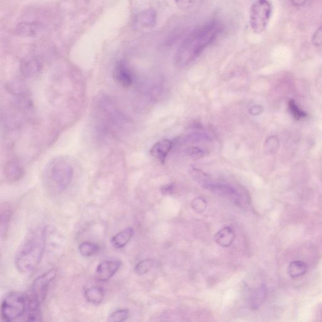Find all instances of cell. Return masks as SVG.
I'll list each match as a JSON object with an SVG mask.
<instances>
[{"label": "cell", "mask_w": 322, "mask_h": 322, "mask_svg": "<svg viewBox=\"0 0 322 322\" xmlns=\"http://www.w3.org/2000/svg\"><path fill=\"white\" fill-rule=\"evenodd\" d=\"M153 263L154 262L150 259H144V260L140 261L135 267V273L138 275H143V274L147 273L152 268Z\"/></svg>", "instance_id": "obj_20"}, {"label": "cell", "mask_w": 322, "mask_h": 322, "mask_svg": "<svg viewBox=\"0 0 322 322\" xmlns=\"http://www.w3.org/2000/svg\"><path fill=\"white\" fill-rule=\"evenodd\" d=\"M173 146V142L171 140L164 139L158 141L150 148V155L164 164Z\"/></svg>", "instance_id": "obj_10"}, {"label": "cell", "mask_w": 322, "mask_h": 322, "mask_svg": "<svg viewBox=\"0 0 322 322\" xmlns=\"http://www.w3.org/2000/svg\"><path fill=\"white\" fill-rule=\"evenodd\" d=\"M221 30L222 25L218 21L206 23L193 30L179 47L175 55L176 64L181 67L191 64L215 41Z\"/></svg>", "instance_id": "obj_1"}, {"label": "cell", "mask_w": 322, "mask_h": 322, "mask_svg": "<svg viewBox=\"0 0 322 322\" xmlns=\"http://www.w3.org/2000/svg\"><path fill=\"white\" fill-rule=\"evenodd\" d=\"M156 21V14L153 10H147L140 12L136 16L135 22L137 26L142 27H153Z\"/></svg>", "instance_id": "obj_13"}, {"label": "cell", "mask_w": 322, "mask_h": 322, "mask_svg": "<svg viewBox=\"0 0 322 322\" xmlns=\"http://www.w3.org/2000/svg\"><path fill=\"white\" fill-rule=\"evenodd\" d=\"M311 41L314 46L319 47L322 45V26L319 27L314 33Z\"/></svg>", "instance_id": "obj_26"}, {"label": "cell", "mask_w": 322, "mask_h": 322, "mask_svg": "<svg viewBox=\"0 0 322 322\" xmlns=\"http://www.w3.org/2000/svg\"><path fill=\"white\" fill-rule=\"evenodd\" d=\"M235 234L230 226H225L221 229L215 236V240L218 246L222 248L230 246L235 240Z\"/></svg>", "instance_id": "obj_11"}, {"label": "cell", "mask_w": 322, "mask_h": 322, "mask_svg": "<svg viewBox=\"0 0 322 322\" xmlns=\"http://www.w3.org/2000/svg\"><path fill=\"white\" fill-rule=\"evenodd\" d=\"M121 262L117 260H107L100 263L95 270V278L98 281L105 282L109 280L120 268Z\"/></svg>", "instance_id": "obj_7"}, {"label": "cell", "mask_w": 322, "mask_h": 322, "mask_svg": "<svg viewBox=\"0 0 322 322\" xmlns=\"http://www.w3.org/2000/svg\"><path fill=\"white\" fill-rule=\"evenodd\" d=\"M4 171L5 178L10 183L17 182L24 177L25 174L24 168L15 160L8 162Z\"/></svg>", "instance_id": "obj_9"}, {"label": "cell", "mask_w": 322, "mask_h": 322, "mask_svg": "<svg viewBox=\"0 0 322 322\" xmlns=\"http://www.w3.org/2000/svg\"><path fill=\"white\" fill-rule=\"evenodd\" d=\"M207 206L205 199L201 197L196 198L192 201V207L196 212L201 213L205 210Z\"/></svg>", "instance_id": "obj_25"}, {"label": "cell", "mask_w": 322, "mask_h": 322, "mask_svg": "<svg viewBox=\"0 0 322 322\" xmlns=\"http://www.w3.org/2000/svg\"><path fill=\"white\" fill-rule=\"evenodd\" d=\"M186 153H187L188 155H190L191 157L195 158V159H198V158L205 157L206 153L205 150L198 147H194V146L188 147L187 150H186Z\"/></svg>", "instance_id": "obj_24"}, {"label": "cell", "mask_w": 322, "mask_h": 322, "mask_svg": "<svg viewBox=\"0 0 322 322\" xmlns=\"http://www.w3.org/2000/svg\"><path fill=\"white\" fill-rule=\"evenodd\" d=\"M21 70L26 76H33L39 72L40 65L36 60L34 59H25L21 63Z\"/></svg>", "instance_id": "obj_17"}, {"label": "cell", "mask_w": 322, "mask_h": 322, "mask_svg": "<svg viewBox=\"0 0 322 322\" xmlns=\"http://www.w3.org/2000/svg\"><path fill=\"white\" fill-rule=\"evenodd\" d=\"M73 176L72 166L64 158H54L45 169V181L49 187L56 192L66 190L71 183Z\"/></svg>", "instance_id": "obj_3"}, {"label": "cell", "mask_w": 322, "mask_h": 322, "mask_svg": "<svg viewBox=\"0 0 322 322\" xmlns=\"http://www.w3.org/2000/svg\"><path fill=\"white\" fill-rule=\"evenodd\" d=\"M85 296L90 303L98 304L102 303L105 298V291L102 287H91L85 291Z\"/></svg>", "instance_id": "obj_14"}, {"label": "cell", "mask_w": 322, "mask_h": 322, "mask_svg": "<svg viewBox=\"0 0 322 322\" xmlns=\"http://www.w3.org/2000/svg\"><path fill=\"white\" fill-rule=\"evenodd\" d=\"M10 213L9 208H5L4 210H2L1 214V231L2 235H4L7 232L9 223L10 221Z\"/></svg>", "instance_id": "obj_23"}, {"label": "cell", "mask_w": 322, "mask_h": 322, "mask_svg": "<svg viewBox=\"0 0 322 322\" xmlns=\"http://www.w3.org/2000/svg\"><path fill=\"white\" fill-rule=\"evenodd\" d=\"M288 108L289 112H290L291 114L296 120H301L302 118H305L307 116L306 113L301 110L293 100L289 101Z\"/></svg>", "instance_id": "obj_22"}, {"label": "cell", "mask_w": 322, "mask_h": 322, "mask_svg": "<svg viewBox=\"0 0 322 322\" xmlns=\"http://www.w3.org/2000/svg\"><path fill=\"white\" fill-rule=\"evenodd\" d=\"M188 142L196 143L200 142L201 140H205L208 139V137H206L205 135L200 134V133H197V134H193L189 136L187 138Z\"/></svg>", "instance_id": "obj_28"}, {"label": "cell", "mask_w": 322, "mask_h": 322, "mask_svg": "<svg viewBox=\"0 0 322 322\" xmlns=\"http://www.w3.org/2000/svg\"><path fill=\"white\" fill-rule=\"evenodd\" d=\"M134 233V230L131 227L124 229L117 233L111 239V244L113 248L117 249H122L129 243Z\"/></svg>", "instance_id": "obj_12"}, {"label": "cell", "mask_w": 322, "mask_h": 322, "mask_svg": "<svg viewBox=\"0 0 322 322\" xmlns=\"http://www.w3.org/2000/svg\"><path fill=\"white\" fill-rule=\"evenodd\" d=\"M173 188V186L168 185V186H166V187L164 188V189H163V193H169L170 192V191L171 190H172Z\"/></svg>", "instance_id": "obj_31"}, {"label": "cell", "mask_w": 322, "mask_h": 322, "mask_svg": "<svg viewBox=\"0 0 322 322\" xmlns=\"http://www.w3.org/2000/svg\"><path fill=\"white\" fill-rule=\"evenodd\" d=\"M273 7L269 0H256L249 12V22L252 30L257 34L265 31L270 21Z\"/></svg>", "instance_id": "obj_5"}, {"label": "cell", "mask_w": 322, "mask_h": 322, "mask_svg": "<svg viewBox=\"0 0 322 322\" xmlns=\"http://www.w3.org/2000/svg\"><path fill=\"white\" fill-rule=\"evenodd\" d=\"M307 270L308 267L303 261H294L289 264L288 273L291 278H296L304 276L307 273Z\"/></svg>", "instance_id": "obj_15"}, {"label": "cell", "mask_w": 322, "mask_h": 322, "mask_svg": "<svg viewBox=\"0 0 322 322\" xmlns=\"http://www.w3.org/2000/svg\"><path fill=\"white\" fill-rule=\"evenodd\" d=\"M266 145L268 149L273 151L278 147V140L276 137H271L266 141Z\"/></svg>", "instance_id": "obj_27"}, {"label": "cell", "mask_w": 322, "mask_h": 322, "mask_svg": "<svg viewBox=\"0 0 322 322\" xmlns=\"http://www.w3.org/2000/svg\"><path fill=\"white\" fill-rule=\"evenodd\" d=\"M27 307V296L12 292L5 297L2 303V318L6 321H12L25 315Z\"/></svg>", "instance_id": "obj_4"}, {"label": "cell", "mask_w": 322, "mask_h": 322, "mask_svg": "<svg viewBox=\"0 0 322 322\" xmlns=\"http://www.w3.org/2000/svg\"><path fill=\"white\" fill-rule=\"evenodd\" d=\"M263 112V107L260 105H256L251 107L249 110V113L252 115H258Z\"/></svg>", "instance_id": "obj_29"}, {"label": "cell", "mask_w": 322, "mask_h": 322, "mask_svg": "<svg viewBox=\"0 0 322 322\" xmlns=\"http://www.w3.org/2000/svg\"><path fill=\"white\" fill-rule=\"evenodd\" d=\"M306 0H291V4L294 6H301L305 3Z\"/></svg>", "instance_id": "obj_30"}, {"label": "cell", "mask_w": 322, "mask_h": 322, "mask_svg": "<svg viewBox=\"0 0 322 322\" xmlns=\"http://www.w3.org/2000/svg\"><path fill=\"white\" fill-rule=\"evenodd\" d=\"M266 289L264 285L256 289L251 296V305L252 308H257L260 306L266 298Z\"/></svg>", "instance_id": "obj_18"}, {"label": "cell", "mask_w": 322, "mask_h": 322, "mask_svg": "<svg viewBox=\"0 0 322 322\" xmlns=\"http://www.w3.org/2000/svg\"><path fill=\"white\" fill-rule=\"evenodd\" d=\"M39 30L38 25L33 23H20L16 27L17 34L22 37L35 36L37 34Z\"/></svg>", "instance_id": "obj_16"}, {"label": "cell", "mask_w": 322, "mask_h": 322, "mask_svg": "<svg viewBox=\"0 0 322 322\" xmlns=\"http://www.w3.org/2000/svg\"><path fill=\"white\" fill-rule=\"evenodd\" d=\"M56 276V269H52L37 277L32 284L29 296L42 303L46 298L50 284Z\"/></svg>", "instance_id": "obj_6"}, {"label": "cell", "mask_w": 322, "mask_h": 322, "mask_svg": "<svg viewBox=\"0 0 322 322\" xmlns=\"http://www.w3.org/2000/svg\"><path fill=\"white\" fill-rule=\"evenodd\" d=\"M78 249L83 256L92 257L100 251V248L98 244L87 241L80 244Z\"/></svg>", "instance_id": "obj_19"}, {"label": "cell", "mask_w": 322, "mask_h": 322, "mask_svg": "<svg viewBox=\"0 0 322 322\" xmlns=\"http://www.w3.org/2000/svg\"><path fill=\"white\" fill-rule=\"evenodd\" d=\"M129 316V311L127 309H120L113 312L108 316V321L112 322L124 321Z\"/></svg>", "instance_id": "obj_21"}, {"label": "cell", "mask_w": 322, "mask_h": 322, "mask_svg": "<svg viewBox=\"0 0 322 322\" xmlns=\"http://www.w3.org/2000/svg\"><path fill=\"white\" fill-rule=\"evenodd\" d=\"M45 233L41 230L34 234L22 247L15 258V266L22 273L34 271L42 261L45 248Z\"/></svg>", "instance_id": "obj_2"}, {"label": "cell", "mask_w": 322, "mask_h": 322, "mask_svg": "<svg viewBox=\"0 0 322 322\" xmlns=\"http://www.w3.org/2000/svg\"><path fill=\"white\" fill-rule=\"evenodd\" d=\"M113 77L122 87L128 88L132 85L133 74L129 67L125 62L120 61L115 65L113 70Z\"/></svg>", "instance_id": "obj_8"}]
</instances>
